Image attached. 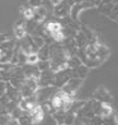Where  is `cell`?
Listing matches in <instances>:
<instances>
[{"mask_svg":"<svg viewBox=\"0 0 118 125\" xmlns=\"http://www.w3.org/2000/svg\"><path fill=\"white\" fill-rule=\"evenodd\" d=\"M27 113H28V115H30V117H31L32 124H34V125L41 123V122L43 121V119H44V111H43V109L38 105V104L35 105L33 109H31Z\"/></svg>","mask_w":118,"mask_h":125,"instance_id":"obj_1","label":"cell"},{"mask_svg":"<svg viewBox=\"0 0 118 125\" xmlns=\"http://www.w3.org/2000/svg\"><path fill=\"white\" fill-rule=\"evenodd\" d=\"M54 77H55V73H53L52 70L47 69V70H44L43 73H41L39 79L37 80V81H39L38 84H41V86L48 87L50 83H53V82H54Z\"/></svg>","mask_w":118,"mask_h":125,"instance_id":"obj_2","label":"cell"},{"mask_svg":"<svg viewBox=\"0 0 118 125\" xmlns=\"http://www.w3.org/2000/svg\"><path fill=\"white\" fill-rule=\"evenodd\" d=\"M14 35L15 37H18V39L22 40L25 37L26 35V30H25V25H15L14 28Z\"/></svg>","mask_w":118,"mask_h":125,"instance_id":"obj_3","label":"cell"},{"mask_svg":"<svg viewBox=\"0 0 118 125\" xmlns=\"http://www.w3.org/2000/svg\"><path fill=\"white\" fill-rule=\"evenodd\" d=\"M18 123H19V125H33L32 121H31V117L27 112H23V114L18 120Z\"/></svg>","mask_w":118,"mask_h":125,"instance_id":"obj_4","label":"cell"},{"mask_svg":"<svg viewBox=\"0 0 118 125\" xmlns=\"http://www.w3.org/2000/svg\"><path fill=\"white\" fill-rule=\"evenodd\" d=\"M47 30L50 32V34L53 33H57L61 31V25L58 22H50V23L47 24Z\"/></svg>","mask_w":118,"mask_h":125,"instance_id":"obj_5","label":"cell"},{"mask_svg":"<svg viewBox=\"0 0 118 125\" xmlns=\"http://www.w3.org/2000/svg\"><path fill=\"white\" fill-rule=\"evenodd\" d=\"M108 55V50L106 46L96 45V56L99 57H106Z\"/></svg>","mask_w":118,"mask_h":125,"instance_id":"obj_6","label":"cell"},{"mask_svg":"<svg viewBox=\"0 0 118 125\" xmlns=\"http://www.w3.org/2000/svg\"><path fill=\"white\" fill-rule=\"evenodd\" d=\"M38 56H37V54L36 53H31V54H28V55H26V62L27 64H36L37 62H38Z\"/></svg>","mask_w":118,"mask_h":125,"instance_id":"obj_7","label":"cell"},{"mask_svg":"<svg viewBox=\"0 0 118 125\" xmlns=\"http://www.w3.org/2000/svg\"><path fill=\"white\" fill-rule=\"evenodd\" d=\"M23 17L27 20H32L33 17H34V8L23 9Z\"/></svg>","mask_w":118,"mask_h":125,"instance_id":"obj_8","label":"cell"},{"mask_svg":"<svg viewBox=\"0 0 118 125\" xmlns=\"http://www.w3.org/2000/svg\"><path fill=\"white\" fill-rule=\"evenodd\" d=\"M52 36H53V39H55L56 41H62V40L64 39V35L61 31H60V32H57V33H53Z\"/></svg>","mask_w":118,"mask_h":125,"instance_id":"obj_9","label":"cell"},{"mask_svg":"<svg viewBox=\"0 0 118 125\" xmlns=\"http://www.w3.org/2000/svg\"><path fill=\"white\" fill-rule=\"evenodd\" d=\"M6 90H7V82L1 80L0 81V97L6 93Z\"/></svg>","mask_w":118,"mask_h":125,"instance_id":"obj_10","label":"cell"},{"mask_svg":"<svg viewBox=\"0 0 118 125\" xmlns=\"http://www.w3.org/2000/svg\"><path fill=\"white\" fill-rule=\"evenodd\" d=\"M30 4L32 7H35V8H37V7L41 6V0H30Z\"/></svg>","mask_w":118,"mask_h":125,"instance_id":"obj_11","label":"cell"},{"mask_svg":"<svg viewBox=\"0 0 118 125\" xmlns=\"http://www.w3.org/2000/svg\"><path fill=\"white\" fill-rule=\"evenodd\" d=\"M4 113H6V110H4V108L1 105V104H0V115L4 114Z\"/></svg>","mask_w":118,"mask_h":125,"instance_id":"obj_12","label":"cell"},{"mask_svg":"<svg viewBox=\"0 0 118 125\" xmlns=\"http://www.w3.org/2000/svg\"><path fill=\"white\" fill-rule=\"evenodd\" d=\"M50 1H52V3H54V4H59L62 0H50Z\"/></svg>","mask_w":118,"mask_h":125,"instance_id":"obj_13","label":"cell"}]
</instances>
